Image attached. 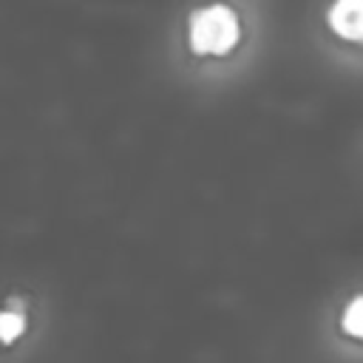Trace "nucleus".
Returning <instances> with one entry per match:
<instances>
[{"label":"nucleus","mask_w":363,"mask_h":363,"mask_svg":"<svg viewBox=\"0 0 363 363\" xmlns=\"http://www.w3.org/2000/svg\"><path fill=\"white\" fill-rule=\"evenodd\" d=\"M23 332H26V315L14 306L0 309V343L11 346Z\"/></svg>","instance_id":"7ed1b4c3"},{"label":"nucleus","mask_w":363,"mask_h":363,"mask_svg":"<svg viewBox=\"0 0 363 363\" xmlns=\"http://www.w3.org/2000/svg\"><path fill=\"white\" fill-rule=\"evenodd\" d=\"M326 23L340 40L363 43V0H332Z\"/></svg>","instance_id":"f03ea898"},{"label":"nucleus","mask_w":363,"mask_h":363,"mask_svg":"<svg viewBox=\"0 0 363 363\" xmlns=\"http://www.w3.org/2000/svg\"><path fill=\"white\" fill-rule=\"evenodd\" d=\"M340 326H343L346 335L363 340V292L354 295V298L346 303V309H343V315H340Z\"/></svg>","instance_id":"20e7f679"},{"label":"nucleus","mask_w":363,"mask_h":363,"mask_svg":"<svg viewBox=\"0 0 363 363\" xmlns=\"http://www.w3.org/2000/svg\"><path fill=\"white\" fill-rule=\"evenodd\" d=\"M241 40V20L227 3H207L187 17V43L193 54L224 57Z\"/></svg>","instance_id":"f257e3e1"}]
</instances>
